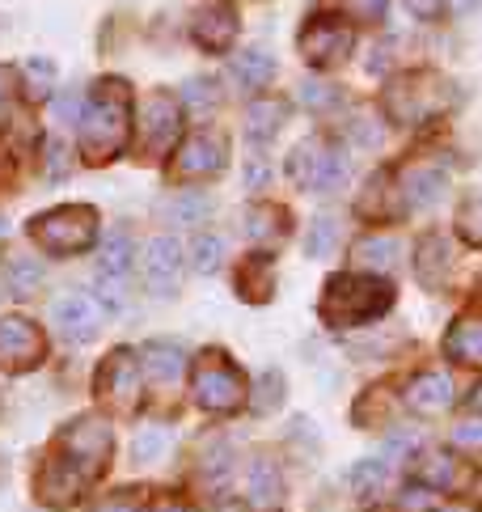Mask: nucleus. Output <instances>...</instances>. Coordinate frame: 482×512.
I'll return each instance as SVG.
<instances>
[{"instance_id":"obj_10","label":"nucleus","mask_w":482,"mask_h":512,"mask_svg":"<svg viewBox=\"0 0 482 512\" xmlns=\"http://www.w3.org/2000/svg\"><path fill=\"white\" fill-rule=\"evenodd\" d=\"M229 161V136L225 132H191L182 140V149L170 166L174 182H195V178H212L225 170Z\"/></svg>"},{"instance_id":"obj_15","label":"nucleus","mask_w":482,"mask_h":512,"mask_svg":"<svg viewBox=\"0 0 482 512\" xmlns=\"http://www.w3.org/2000/svg\"><path fill=\"white\" fill-rule=\"evenodd\" d=\"M237 30H241L237 9L225 5V0H220V5H203L191 17V43L199 51H208V56H225V51L233 47V39H237Z\"/></svg>"},{"instance_id":"obj_20","label":"nucleus","mask_w":482,"mask_h":512,"mask_svg":"<svg viewBox=\"0 0 482 512\" xmlns=\"http://www.w3.org/2000/svg\"><path fill=\"white\" fill-rule=\"evenodd\" d=\"M415 276H419V284L428 292L449 288V280H453V250H449V242H444L440 233H432V237H423V242H419Z\"/></svg>"},{"instance_id":"obj_46","label":"nucleus","mask_w":482,"mask_h":512,"mask_svg":"<svg viewBox=\"0 0 482 512\" xmlns=\"http://www.w3.org/2000/svg\"><path fill=\"white\" fill-rule=\"evenodd\" d=\"M68 149H64V144L60 140H55V144H47V178H64L68 174Z\"/></svg>"},{"instance_id":"obj_42","label":"nucleus","mask_w":482,"mask_h":512,"mask_svg":"<svg viewBox=\"0 0 482 512\" xmlns=\"http://www.w3.org/2000/svg\"><path fill=\"white\" fill-rule=\"evenodd\" d=\"M216 102H220V94H216V81L212 77H195L187 85V106H191V111H212Z\"/></svg>"},{"instance_id":"obj_38","label":"nucleus","mask_w":482,"mask_h":512,"mask_svg":"<svg viewBox=\"0 0 482 512\" xmlns=\"http://www.w3.org/2000/svg\"><path fill=\"white\" fill-rule=\"evenodd\" d=\"M165 449H170V432L165 428H144V432H136V441H132V462L148 466V462H157Z\"/></svg>"},{"instance_id":"obj_11","label":"nucleus","mask_w":482,"mask_h":512,"mask_svg":"<svg viewBox=\"0 0 482 512\" xmlns=\"http://www.w3.org/2000/svg\"><path fill=\"white\" fill-rule=\"evenodd\" d=\"M47 356V335L30 318H0V369L26 373Z\"/></svg>"},{"instance_id":"obj_18","label":"nucleus","mask_w":482,"mask_h":512,"mask_svg":"<svg viewBox=\"0 0 482 512\" xmlns=\"http://www.w3.org/2000/svg\"><path fill=\"white\" fill-rule=\"evenodd\" d=\"M233 288H237V297L250 301V305L271 301V292H275V263H271V254H246V259L237 263V271H233Z\"/></svg>"},{"instance_id":"obj_27","label":"nucleus","mask_w":482,"mask_h":512,"mask_svg":"<svg viewBox=\"0 0 482 512\" xmlns=\"http://www.w3.org/2000/svg\"><path fill=\"white\" fill-rule=\"evenodd\" d=\"M284 225H292V216L284 204H258L246 212V233L258 242H271V237H284Z\"/></svg>"},{"instance_id":"obj_4","label":"nucleus","mask_w":482,"mask_h":512,"mask_svg":"<svg viewBox=\"0 0 482 512\" xmlns=\"http://www.w3.org/2000/svg\"><path fill=\"white\" fill-rule=\"evenodd\" d=\"M191 398H195V407L208 415H233L241 402H246V373H241L225 352L208 347L191 369Z\"/></svg>"},{"instance_id":"obj_24","label":"nucleus","mask_w":482,"mask_h":512,"mask_svg":"<svg viewBox=\"0 0 482 512\" xmlns=\"http://www.w3.org/2000/svg\"><path fill=\"white\" fill-rule=\"evenodd\" d=\"M402 191H406V204H436L440 191L449 187V174L440 166H411L406 174H398Z\"/></svg>"},{"instance_id":"obj_50","label":"nucleus","mask_w":482,"mask_h":512,"mask_svg":"<svg viewBox=\"0 0 482 512\" xmlns=\"http://www.w3.org/2000/svg\"><path fill=\"white\" fill-rule=\"evenodd\" d=\"M406 449H415V436H411V432L389 436V453H406Z\"/></svg>"},{"instance_id":"obj_16","label":"nucleus","mask_w":482,"mask_h":512,"mask_svg":"<svg viewBox=\"0 0 482 512\" xmlns=\"http://www.w3.org/2000/svg\"><path fill=\"white\" fill-rule=\"evenodd\" d=\"M51 318H55V326H60V335L68 343H89L98 335V309L85 292H68V297H60L51 309Z\"/></svg>"},{"instance_id":"obj_3","label":"nucleus","mask_w":482,"mask_h":512,"mask_svg":"<svg viewBox=\"0 0 482 512\" xmlns=\"http://www.w3.org/2000/svg\"><path fill=\"white\" fill-rule=\"evenodd\" d=\"M30 237L39 242V250L55 254V259H72L85 254L98 242V208L89 204H60L51 212H39L30 221Z\"/></svg>"},{"instance_id":"obj_32","label":"nucleus","mask_w":482,"mask_h":512,"mask_svg":"<svg viewBox=\"0 0 482 512\" xmlns=\"http://www.w3.org/2000/svg\"><path fill=\"white\" fill-rule=\"evenodd\" d=\"M356 259H360V267L394 271L398 267V242L394 237H364V242L356 246Z\"/></svg>"},{"instance_id":"obj_33","label":"nucleus","mask_w":482,"mask_h":512,"mask_svg":"<svg viewBox=\"0 0 482 512\" xmlns=\"http://www.w3.org/2000/svg\"><path fill=\"white\" fill-rule=\"evenodd\" d=\"M457 237L466 246H478L482 250V191L466 195L457 204Z\"/></svg>"},{"instance_id":"obj_39","label":"nucleus","mask_w":482,"mask_h":512,"mask_svg":"<svg viewBox=\"0 0 482 512\" xmlns=\"http://www.w3.org/2000/svg\"><path fill=\"white\" fill-rule=\"evenodd\" d=\"M94 297L110 309V314H119V309H127V276H106V271H98V280H94Z\"/></svg>"},{"instance_id":"obj_49","label":"nucleus","mask_w":482,"mask_h":512,"mask_svg":"<svg viewBox=\"0 0 482 512\" xmlns=\"http://www.w3.org/2000/svg\"><path fill=\"white\" fill-rule=\"evenodd\" d=\"M246 182H250V187H254V182H267V161H263V157L246 166Z\"/></svg>"},{"instance_id":"obj_14","label":"nucleus","mask_w":482,"mask_h":512,"mask_svg":"<svg viewBox=\"0 0 482 512\" xmlns=\"http://www.w3.org/2000/svg\"><path fill=\"white\" fill-rule=\"evenodd\" d=\"M178 132H182V106H178V98L174 94H153V98H148V106H144V119H140V149L148 157H157V153H165L178 140Z\"/></svg>"},{"instance_id":"obj_12","label":"nucleus","mask_w":482,"mask_h":512,"mask_svg":"<svg viewBox=\"0 0 482 512\" xmlns=\"http://www.w3.org/2000/svg\"><path fill=\"white\" fill-rule=\"evenodd\" d=\"M406 212V191L394 170H377L373 178H368V187L360 191L356 199V216L368 225H394L398 216Z\"/></svg>"},{"instance_id":"obj_13","label":"nucleus","mask_w":482,"mask_h":512,"mask_svg":"<svg viewBox=\"0 0 482 512\" xmlns=\"http://www.w3.org/2000/svg\"><path fill=\"white\" fill-rule=\"evenodd\" d=\"M182 276H187V250H182L178 237H153L144 254V280L161 297H174L182 288Z\"/></svg>"},{"instance_id":"obj_53","label":"nucleus","mask_w":482,"mask_h":512,"mask_svg":"<svg viewBox=\"0 0 482 512\" xmlns=\"http://www.w3.org/2000/svg\"><path fill=\"white\" fill-rule=\"evenodd\" d=\"M94 512H136V508H127V504H102V508H94Z\"/></svg>"},{"instance_id":"obj_29","label":"nucleus","mask_w":482,"mask_h":512,"mask_svg":"<svg viewBox=\"0 0 482 512\" xmlns=\"http://www.w3.org/2000/svg\"><path fill=\"white\" fill-rule=\"evenodd\" d=\"M165 216H170L174 225H203L212 216V199L203 191H182L178 199L165 204Z\"/></svg>"},{"instance_id":"obj_41","label":"nucleus","mask_w":482,"mask_h":512,"mask_svg":"<svg viewBox=\"0 0 482 512\" xmlns=\"http://www.w3.org/2000/svg\"><path fill=\"white\" fill-rule=\"evenodd\" d=\"M22 77L30 81V94L43 98V94H51V89H55V64L51 60H26Z\"/></svg>"},{"instance_id":"obj_26","label":"nucleus","mask_w":482,"mask_h":512,"mask_svg":"<svg viewBox=\"0 0 482 512\" xmlns=\"http://www.w3.org/2000/svg\"><path fill=\"white\" fill-rule=\"evenodd\" d=\"M132 259H136L132 233H127V229H110L102 237V250H98V271H106V276H127Z\"/></svg>"},{"instance_id":"obj_1","label":"nucleus","mask_w":482,"mask_h":512,"mask_svg":"<svg viewBox=\"0 0 482 512\" xmlns=\"http://www.w3.org/2000/svg\"><path fill=\"white\" fill-rule=\"evenodd\" d=\"M127 140H132V85L102 77L81 111V153L89 166H106L127 149Z\"/></svg>"},{"instance_id":"obj_45","label":"nucleus","mask_w":482,"mask_h":512,"mask_svg":"<svg viewBox=\"0 0 482 512\" xmlns=\"http://www.w3.org/2000/svg\"><path fill=\"white\" fill-rule=\"evenodd\" d=\"M453 445H461V449H482V424H478V419L453 428Z\"/></svg>"},{"instance_id":"obj_17","label":"nucleus","mask_w":482,"mask_h":512,"mask_svg":"<svg viewBox=\"0 0 482 512\" xmlns=\"http://www.w3.org/2000/svg\"><path fill=\"white\" fill-rule=\"evenodd\" d=\"M140 369L144 377H153L157 386H174V381L187 373V364H191V352L182 343L174 339H153V343H144V352H140Z\"/></svg>"},{"instance_id":"obj_52","label":"nucleus","mask_w":482,"mask_h":512,"mask_svg":"<svg viewBox=\"0 0 482 512\" xmlns=\"http://www.w3.org/2000/svg\"><path fill=\"white\" fill-rule=\"evenodd\" d=\"M157 512H191V508L182 500H165V504H157Z\"/></svg>"},{"instance_id":"obj_47","label":"nucleus","mask_w":482,"mask_h":512,"mask_svg":"<svg viewBox=\"0 0 482 512\" xmlns=\"http://www.w3.org/2000/svg\"><path fill=\"white\" fill-rule=\"evenodd\" d=\"M406 9H411L419 22H436V17H444V0H406Z\"/></svg>"},{"instance_id":"obj_44","label":"nucleus","mask_w":482,"mask_h":512,"mask_svg":"<svg viewBox=\"0 0 482 512\" xmlns=\"http://www.w3.org/2000/svg\"><path fill=\"white\" fill-rule=\"evenodd\" d=\"M17 81H22V72L0 64V127H5L9 111H13V98H17Z\"/></svg>"},{"instance_id":"obj_43","label":"nucleus","mask_w":482,"mask_h":512,"mask_svg":"<svg viewBox=\"0 0 482 512\" xmlns=\"http://www.w3.org/2000/svg\"><path fill=\"white\" fill-rule=\"evenodd\" d=\"M301 102L309 111H322V106H335L339 102V89L335 85H322V81H305L301 85Z\"/></svg>"},{"instance_id":"obj_37","label":"nucleus","mask_w":482,"mask_h":512,"mask_svg":"<svg viewBox=\"0 0 482 512\" xmlns=\"http://www.w3.org/2000/svg\"><path fill=\"white\" fill-rule=\"evenodd\" d=\"M385 479H389V470H385L381 457H364V462L351 466V487H356L360 496H373V491H381Z\"/></svg>"},{"instance_id":"obj_6","label":"nucleus","mask_w":482,"mask_h":512,"mask_svg":"<svg viewBox=\"0 0 482 512\" xmlns=\"http://www.w3.org/2000/svg\"><path fill=\"white\" fill-rule=\"evenodd\" d=\"M110 453H115V436H110L106 419H98V415L72 419L60 432V445H55V457H60L68 470H77L85 483H94L98 474H106Z\"/></svg>"},{"instance_id":"obj_55","label":"nucleus","mask_w":482,"mask_h":512,"mask_svg":"<svg viewBox=\"0 0 482 512\" xmlns=\"http://www.w3.org/2000/svg\"><path fill=\"white\" fill-rule=\"evenodd\" d=\"M474 407H482V386H478V394H474Z\"/></svg>"},{"instance_id":"obj_40","label":"nucleus","mask_w":482,"mask_h":512,"mask_svg":"<svg viewBox=\"0 0 482 512\" xmlns=\"http://www.w3.org/2000/svg\"><path fill=\"white\" fill-rule=\"evenodd\" d=\"M258 394L263 398H254V411L258 415H271V411H280V402H284V377L280 373H263V381H258Z\"/></svg>"},{"instance_id":"obj_31","label":"nucleus","mask_w":482,"mask_h":512,"mask_svg":"<svg viewBox=\"0 0 482 512\" xmlns=\"http://www.w3.org/2000/svg\"><path fill=\"white\" fill-rule=\"evenodd\" d=\"M419 474H423V483H428V491L432 487H440V491H449V487H457V462L444 449H432V453H423L419 457Z\"/></svg>"},{"instance_id":"obj_9","label":"nucleus","mask_w":482,"mask_h":512,"mask_svg":"<svg viewBox=\"0 0 482 512\" xmlns=\"http://www.w3.org/2000/svg\"><path fill=\"white\" fill-rule=\"evenodd\" d=\"M140 386H144L140 356H136V352H127V347H119V352H110V356L102 360L98 377H94L98 398L106 402V407H115V411H136V402H140Z\"/></svg>"},{"instance_id":"obj_36","label":"nucleus","mask_w":482,"mask_h":512,"mask_svg":"<svg viewBox=\"0 0 482 512\" xmlns=\"http://www.w3.org/2000/svg\"><path fill=\"white\" fill-rule=\"evenodd\" d=\"M389 415H394V411H389V394H385L381 386L368 390V394L356 402V424H360V428H385Z\"/></svg>"},{"instance_id":"obj_21","label":"nucleus","mask_w":482,"mask_h":512,"mask_svg":"<svg viewBox=\"0 0 482 512\" xmlns=\"http://www.w3.org/2000/svg\"><path fill=\"white\" fill-rule=\"evenodd\" d=\"M453 381L449 373H419L411 386H406V407L419 411V415H440V411H449L453 407Z\"/></svg>"},{"instance_id":"obj_2","label":"nucleus","mask_w":482,"mask_h":512,"mask_svg":"<svg viewBox=\"0 0 482 512\" xmlns=\"http://www.w3.org/2000/svg\"><path fill=\"white\" fill-rule=\"evenodd\" d=\"M389 305H394V284L389 280L373 276V271H343V276L326 280L318 314L335 331H356L364 322L385 318Z\"/></svg>"},{"instance_id":"obj_51","label":"nucleus","mask_w":482,"mask_h":512,"mask_svg":"<svg viewBox=\"0 0 482 512\" xmlns=\"http://www.w3.org/2000/svg\"><path fill=\"white\" fill-rule=\"evenodd\" d=\"M428 504V491L423 487H406V508H423Z\"/></svg>"},{"instance_id":"obj_25","label":"nucleus","mask_w":482,"mask_h":512,"mask_svg":"<svg viewBox=\"0 0 482 512\" xmlns=\"http://www.w3.org/2000/svg\"><path fill=\"white\" fill-rule=\"evenodd\" d=\"M229 72H233V81L237 85H246V89H267L271 77H275V60H271V51H237V56L229 60Z\"/></svg>"},{"instance_id":"obj_34","label":"nucleus","mask_w":482,"mask_h":512,"mask_svg":"<svg viewBox=\"0 0 482 512\" xmlns=\"http://www.w3.org/2000/svg\"><path fill=\"white\" fill-rule=\"evenodd\" d=\"M220 263H225V242L212 233H199L191 242V267L199 271V276H216Z\"/></svg>"},{"instance_id":"obj_5","label":"nucleus","mask_w":482,"mask_h":512,"mask_svg":"<svg viewBox=\"0 0 482 512\" xmlns=\"http://www.w3.org/2000/svg\"><path fill=\"white\" fill-rule=\"evenodd\" d=\"M449 102H453V85L436 77V72H402V77L385 89V111L402 127H419V123L436 119Z\"/></svg>"},{"instance_id":"obj_30","label":"nucleus","mask_w":482,"mask_h":512,"mask_svg":"<svg viewBox=\"0 0 482 512\" xmlns=\"http://www.w3.org/2000/svg\"><path fill=\"white\" fill-rule=\"evenodd\" d=\"M5 280H9V288L17 292V297H34V292L43 288L47 271H43L39 259H9L5 263Z\"/></svg>"},{"instance_id":"obj_48","label":"nucleus","mask_w":482,"mask_h":512,"mask_svg":"<svg viewBox=\"0 0 482 512\" xmlns=\"http://www.w3.org/2000/svg\"><path fill=\"white\" fill-rule=\"evenodd\" d=\"M351 5H356L360 17H381L385 13V0H351Z\"/></svg>"},{"instance_id":"obj_28","label":"nucleus","mask_w":482,"mask_h":512,"mask_svg":"<svg viewBox=\"0 0 482 512\" xmlns=\"http://www.w3.org/2000/svg\"><path fill=\"white\" fill-rule=\"evenodd\" d=\"M250 496L258 504H280L284 500V474L275 462H267V457H258V462L250 466Z\"/></svg>"},{"instance_id":"obj_54","label":"nucleus","mask_w":482,"mask_h":512,"mask_svg":"<svg viewBox=\"0 0 482 512\" xmlns=\"http://www.w3.org/2000/svg\"><path fill=\"white\" fill-rule=\"evenodd\" d=\"M453 5H457V9H478L482 0H453Z\"/></svg>"},{"instance_id":"obj_8","label":"nucleus","mask_w":482,"mask_h":512,"mask_svg":"<svg viewBox=\"0 0 482 512\" xmlns=\"http://www.w3.org/2000/svg\"><path fill=\"white\" fill-rule=\"evenodd\" d=\"M296 51H301L305 64H313V68H339L351 60V51H356V26L339 13H318L296 34Z\"/></svg>"},{"instance_id":"obj_7","label":"nucleus","mask_w":482,"mask_h":512,"mask_svg":"<svg viewBox=\"0 0 482 512\" xmlns=\"http://www.w3.org/2000/svg\"><path fill=\"white\" fill-rule=\"evenodd\" d=\"M288 178L309 195H326L339 191L347 178V157L335 140L326 136H305L288 157Z\"/></svg>"},{"instance_id":"obj_19","label":"nucleus","mask_w":482,"mask_h":512,"mask_svg":"<svg viewBox=\"0 0 482 512\" xmlns=\"http://www.w3.org/2000/svg\"><path fill=\"white\" fill-rule=\"evenodd\" d=\"M34 491H39V500L51 504V508H68L77 504V496L85 491V479L77 470H68L60 457H51V462L39 470V479H34Z\"/></svg>"},{"instance_id":"obj_22","label":"nucleus","mask_w":482,"mask_h":512,"mask_svg":"<svg viewBox=\"0 0 482 512\" xmlns=\"http://www.w3.org/2000/svg\"><path fill=\"white\" fill-rule=\"evenodd\" d=\"M284 123H288V98H258L246 111V136L254 144H267L280 136Z\"/></svg>"},{"instance_id":"obj_56","label":"nucleus","mask_w":482,"mask_h":512,"mask_svg":"<svg viewBox=\"0 0 482 512\" xmlns=\"http://www.w3.org/2000/svg\"><path fill=\"white\" fill-rule=\"evenodd\" d=\"M449 512H466V508H449Z\"/></svg>"},{"instance_id":"obj_35","label":"nucleus","mask_w":482,"mask_h":512,"mask_svg":"<svg viewBox=\"0 0 482 512\" xmlns=\"http://www.w3.org/2000/svg\"><path fill=\"white\" fill-rule=\"evenodd\" d=\"M343 237V225L335 221V216H318V221L309 225V237H305V254L309 259H322V254H330L339 246Z\"/></svg>"},{"instance_id":"obj_23","label":"nucleus","mask_w":482,"mask_h":512,"mask_svg":"<svg viewBox=\"0 0 482 512\" xmlns=\"http://www.w3.org/2000/svg\"><path fill=\"white\" fill-rule=\"evenodd\" d=\"M444 356L457 364H482V322L478 318H457L444 335Z\"/></svg>"}]
</instances>
